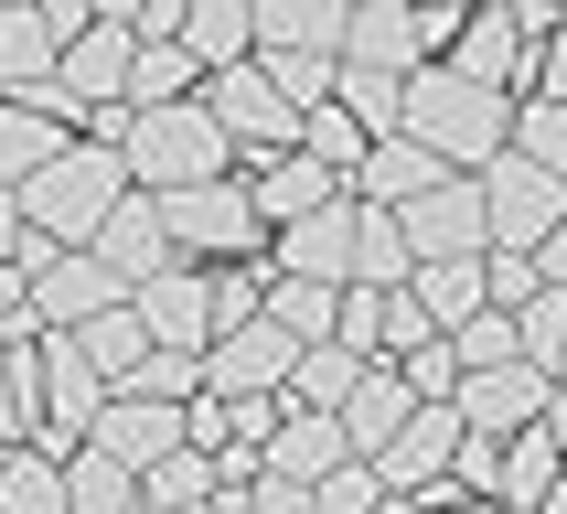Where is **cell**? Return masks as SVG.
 I'll use <instances>...</instances> for the list:
<instances>
[{"mask_svg":"<svg viewBox=\"0 0 567 514\" xmlns=\"http://www.w3.org/2000/svg\"><path fill=\"white\" fill-rule=\"evenodd\" d=\"M396 140H417V151L440 161V172H461V183H482V172L514 151V96L472 86L461 64H417L408 75V128H396Z\"/></svg>","mask_w":567,"mask_h":514,"instance_id":"1","label":"cell"},{"mask_svg":"<svg viewBox=\"0 0 567 514\" xmlns=\"http://www.w3.org/2000/svg\"><path fill=\"white\" fill-rule=\"evenodd\" d=\"M128 204V172L118 151H96V140H75V151L43 172V183H22V236L32 247H64V257H86L96 247V225Z\"/></svg>","mask_w":567,"mask_h":514,"instance_id":"2","label":"cell"},{"mask_svg":"<svg viewBox=\"0 0 567 514\" xmlns=\"http://www.w3.org/2000/svg\"><path fill=\"white\" fill-rule=\"evenodd\" d=\"M161 225H172V257H204V268H257V247H268L247 183H193V193H172Z\"/></svg>","mask_w":567,"mask_h":514,"instance_id":"3","label":"cell"},{"mask_svg":"<svg viewBox=\"0 0 567 514\" xmlns=\"http://www.w3.org/2000/svg\"><path fill=\"white\" fill-rule=\"evenodd\" d=\"M11 268H22V289H32V332H86V321H107V311L128 300V289L107 279L96 257L32 247V236H22V257H11Z\"/></svg>","mask_w":567,"mask_h":514,"instance_id":"4","label":"cell"},{"mask_svg":"<svg viewBox=\"0 0 567 514\" xmlns=\"http://www.w3.org/2000/svg\"><path fill=\"white\" fill-rule=\"evenodd\" d=\"M482 225H493V257H536L546 236L567 225V183L504 151L493 172H482Z\"/></svg>","mask_w":567,"mask_h":514,"instance_id":"5","label":"cell"},{"mask_svg":"<svg viewBox=\"0 0 567 514\" xmlns=\"http://www.w3.org/2000/svg\"><path fill=\"white\" fill-rule=\"evenodd\" d=\"M204 107H215V128L236 140V161L300 151V107L279 96V75H268V64H225V75H204Z\"/></svg>","mask_w":567,"mask_h":514,"instance_id":"6","label":"cell"},{"mask_svg":"<svg viewBox=\"0 0 567 514\" xmlns=\"http://www.w3.org/2000/svg\"><path fill=\"white\" fill-rule=\"evenodd\" d=\"M236 183H247V204H257V225H268V236H289V225H311V215H332V204H353V183H343V172H321L311 151L236 161Z\"/></svg>","mask_w":567,"mask_h":514,"instance_id":"7","label":"cell"},{"mask_svg":"<svg viewBox=\"0 0 567 514\" xmlns=\"http://www.w3.org/2000/svg\"><path fill=\"white\" fill-rule=\"evenodd\" d=\"M289 364H300V343L257 311V321H236V332L204 343V397H289Z\"/></svg>","mask_w":567,"mask_h":514,"instance_id":"8","label":"cell"},{"mask_svg":"<svg viewBox=\"0 0 567 514\" xmlns=\"http://www.w3.org/2000/svg\"><path fill=\"white\" fill-rule=\"evenodd\" d=\"M96 268H107V279L118 289H151V279H172V268H183V257H172V225H161V193H128L118 215L96 225Z\"/></svg>","mask_w":567,"mask_h":514,"instance_id":"9","label":"cell"},{"mask_svg":"<svg viewBox=\"0 0 567 514\" xmlns=\"http://www.w3.org/2000/svg\"><path fill=\"white\" fill-rule=\"evenodd\" d=\"M396 225H408V257H417V268H429V257H493V225H482V183H461V172H450L440 193H417Z\"/></svg>","mask_w":567,"mask_h":514,"instance_id":"10","label":"cell"},{"mask_svg":"<svg viewBox=\"0 0 567 514\" xmlns=\"http://www.w3.org/2000/svg\"><path fill=\"white\" fill-rule=\"evenodd\" d=\"M86 450H107L118 472H161L172 450H193V418L183 408H161V397H107V418H96V440Z\"/></svg>","mask_w":567,"mask_h":514,"instance_id":"11","label":"cell"},{"mask_svg":"<svg viewBox=\"0 0 567 514\" xmlns=\"http://www.w3.org/2000/svg\"><path fill=\"white\" fill-rule=\"evenodd\" d=\"M546 397H557V386H546L536 364H504V376H461V397H450V408H461V429H472V440H525V429L546 418Z\"/></svg>","mask_w":567,"mask_h":514,"instance_id":"12","label":"cell"},{"mask_svg":"<svg viewBox=\"0 0 567 514\" xmlns=\"http://www.w3.org/2000/svg\"><path fill=\"white\" fill-rule=\"evenodd\" d=\"M257 64H343V0H257Z\"/></svg>","mask_w":567,"mask_h":514,"instance_id":"13","label":"cell"},{"mask_svg":"<svg viewBox=\"0 0 567 514\" xmlns=\"http://www.w3.org/2000/svg\"><path fill=\"white\" fill-rule=\"evenodd\" d=\"M128 311L151 321L161 353H204V343H215V279H204V268H172V279L128 289Z\"/></svg>","mask_w":567,"mask_h":514,"instance_id":"14","label":"cell"},{"mask_svg":"<svg viewBox=\"0 0 567 514\" xmlns=\"http://www.w3.org/2000/svg\"><path fill=\"white\" fill-rule=\"evenodd\" d=\"M343 64H364V75H417V64H429L417 11L408 0H343Z\"/></svg>","mask_w":567,"mask_h":514,"instance_id":"15","label":"cell"},{"mask_svg":"<svg viewBox=\"0 0 567 514\" xmlns=\"http://www.w3.org/2000/svg\"><path fill=\"white\" fill-rule=\"evenodd\" d=\"M440 64H461V75H472V86H493V96H525L536 43H525V22H514V11H472V22H461V43H450Z\"/></svg>","mask_w":567,"mask_h":514,"instance_id":"16","label":"cell"},{"mask_svg":"<svg viewBox=\"0 0 567 514\" xmlns=\"http://www.w3.org/2000/svg\"><path fill=\"white\" fill-rule=\"evenodd\" d=\"M257 268H268V279H311V289H353V204H332V215H311V225H289Z\"/></svg>","mask_w":567,"mask_h":514,"instance_id":"17","label":"cell"},{"mask_svg":"<svg viewBox=\"0 0 567 514\" xmlns=\"http://www.w3.org/2000/svg\"><path fill=\"white\" fill-rule=\"evenodd\" d=\"M332 472H353V450H343V418L279 408V429H268V482H300V493H321Z\"/></svg>","mask_w":567,"mask_h":514,"instance_id":"18","label":"cell"},{"mask_svg":"<svg viewBox=\"0 0 567 514\" xmlns=\"http://www.w3.org/2000/svg\"><path fill=\"white\" fill-rule=\"evenodd\" d=\"M408 418H417L408 376H396V364H364V386H353V397H343V450H353V461H364V472H375V461H385V440H396Z\"/></svg>","mask_w":567,"mask_h":514,"instance_id":"19","label":"cell"},{"mask_svg":"<svg viewBox=\"0 0 567 514\" xmlns=\"http://www.w3.org/2000/svg\"><path fill=\"white\" fill-rule=\"evenodd\" d=\"M54 64H64V43H54V22H43V0L0 11V96H11V107H32V96L54 86Z\"/></svg>","mask_w":567,"mask_h":514,"instance_id":"20","label":"cell"},{"mask_svg":"<svg viewBox=\"0 0 567 514\" xmlns=\"http://www.w3.org/2000/svg\"><path fill=\"white\" fill-rule=\"evenodd\" d=\"M450 172L429 151H417V140H375V151H364V172H353V204H375V215H408L417 193H440Z\"/></svg>","mask_w":567,"mask_h":514,"instance_id":"21","label":"cell"},{"mask_svg":"<svg viewBox=\"0 0 567 514\" xmlns=\"http://www.w3.org/2000/svg\"><path fill=\"white\" fill-rule=\"evenodd\" d=\"M183 54H193V75L257 64V0H193L183 11Z\"/></svg>","mask_w":567,"mask_h":514,"instance_id":"22","label":"cell"},{"mask_svg":"<svg viewBox=\"0 0 567 514\" xmlns=\"http://www.w3.org/2000/svg\"><path fill=\"white\" fill-rule=\"evenodd\" d=\"M408 300L429 311V332H440V343L461 332V321H482V311H493V289H482V257H429V268L408 279Z\"/></svg>","mask_w":567,"mask_h":514,"instance_id":"23","label":"cell"},{"mask_svg":"<svg viewBox=\"0 0 567 514\" xmlns=\"http://www.w3.org/2000/svg\"><path fill=\"white\" fill-rule=\"evenodd\" d=\"M64 151H75V128H64V119H43V107H11V96H0V183H11V193L43 183Z\"/></svg>","mask_w":567,"mask_h":514,"instance_id":"24","label":"cell"},{"mask_svg":"<svg viewBox=\"0 0 567 514\" xmlns=\"http://www.w3.org/2000/svg\"><path fill=\"white\" fill-rule=\"evenodd\" d=\"M417 257H408V225L375 215V204H353V289H408Z\"/></svg>","mask_w":567,"mask_h":514,"instance_id":"25","label":"cell"},{"mask_svg":"<svg viewBox=\"0 0 567 514\" xmlns=\"http://www.w3.org/2000/svg\"><path fill=\"white\" fill-rule=\"evenodd\" d=\"M557 482H567V450L546 440V418L525 429V440H504V514H536Z\"/></svg>","mask_w":567,"mask_h":514,"instance_id":"26","label":"cell"},{"mask_svg":"<svg viewBox=\"0 0 567 514\" xmlns=\"http://www.w3.org/2000/svg\"><path fill=\"white\" fill-rule=\"evenodd\" d=\"M332 107H343L364 140H396V128H408V75H364V64H343V75H332Z\"/></svg>","mask_w":567,"mask_h":514,"instance_id":"27","label":"cell"},{"mask_svg":"<svg viewBox=\"0 0 567 514\" xmlns=\"http://www.w3.org/2000/svg\"><path fill=\"white\" fill-rule=\"evenodd\" d=\"M364 386V353L343 343H311L300 364H289V408H311V418H343V397Z\"/></svg>","mask_w":567,"mask_h":514,"instance_id":"28","label":"cell"},{"mask_svg":"<svg viewBox=\"0 0 567 514\" xmlns=\"http://www.w3.org/2000/svg\"><path fill=\"white\" fill-rule=\"evenodd\" d=\"M75 343H86V364H96V376H107V397H118V386L128 376H140V364H151V321H140V311H128V300H118V311H107V321H86V332H75Z\"/></svg>","mask_w":567,"mask_h":514,"instance_id":"29","label":"cell"},{"mask_svg":"<svg viewBox=\"0 0 567 514\" xmlns=\"http://www.w3.org/2000/svg\"><path fill=\"white\" fill-rule=\"evenodd\" d=\"M268 321H279L289 343L311 353V343H332V332H343V289H311V279H268Z\"/></svg>","mask_w":567,"mask_h":514,"instance_id":"30","label":"cell"},{"mask_svg":"<svg viewBox=\"0 0 567 514\" xmlns=\"http://www.w3.org/2000/svg\"><path fill=\"white\" fill-rule=\"evenodd\" d=\"M193 86H204V75H193L183 43H140V64H128V119H151V107H183Z\"/></svg>","mask_w":567,"mask_h":514,"instance_id":"31","label":"cell"},{"mask_svg":"<svg viewBox=\"0 0 567 514\" xmlns=\"http://www.w3.org/2000/svg\"><path fill=\"white\" fill-rule=\"evenodd\" d=\"M215 493H225V482H215V461H204V450H172L161 472H140V504H151V514H204Z\"/></svg>","mask_w":567,"mask_h":514,"instance_id":"32","label":"cell"},{"mask_svg":"<svg viewBox=\"0 0 567 514\" xmlns=\"http://www.w3.org/2000/svg\"><path fill=\"white\" fill-rule=\"evenodd\" d=\"M0 514H75V493H64V461H43V450H11V461H0Z\"/></svg>","mask_w":567,"mask_h":514,"instance_id":"33","label":"cell"},{"mask_svg":"<svg viewBox=\"0 0 567 514\" xmlns=\"http://www.w3.org/2000/svg\"><path fill=\"white\" fill-rule=\"evenodd\" d=\"M64 493H75V514H151L140 504V472H118L107 450H75L64 461Z\"/></svg>","mask_w":567,"mask_h":514,"instance_id":"34","label":"cell"},{"mask_svg":"<svg viewBox=\"0 0 567 514\" xmlns=\"http://www.w3.org/2000/svg\"><path fill=\"white\" fill-rule=\"evenodd\" d=\"M514 343H525V364H536L546 386L567 376V289H536V300L514 311Z\"/></svg>","mask_w":567,"mask_h":514,"instance_id":"35","label":"cell"},{"mask_svg":"<svg viewBox=\"0 0 567 514\" xmlns=\"http://www.w3.org/2000/svg\"><path fill=\"white\" fill-rule=\"evenodd\" d=\"M514 161H536L567 183V107L557 96H514Z\"/></svg>","mask_w":567,"mask_h":514,"instance_id":"36","label":"cell"},{"mask_svg":"<svg viewBox=\"0 0 567 514\" xmlns=\"http://www.w3.org/2000/svg\"><path fill=\"white\" fill-rule=\"evenodd\" d=\"M450 364L461 376H504V364H525V343H514V311H482L450 332Z\"/></svg>","mask_w":567,"mask_h":514,"instance_id":"37","label":"cell"},{"mask_svg":"<svg viewBox=\"0 0 567 514\" xmlns=\"http://www.w3.org/2000/svg\"><path fill=\"white\" fill-rule=\"evenodd\" d=\"M300 151H311L321 172H343V183H353V172H364V151H375V140H364V128H353L343 107H332V96H321L311 119H300Z\"/></svg>","mask_w":567,"mask_h":514,"instance_id":"38","label":"cell"},{"mask_svg":"<svg viewBox=\"0 0 567 514\" xmlns=\"http://www.w3.org/2000/svg\"><path fill=\"white\" fill-rule=\"evenodd\" d=\"M118 397H161V408H193V397H204V353H151V364L118 386Z\"/></svg>","mask_w":567,"mask_h":514,"instance_id":"39","label":"cell"},{"mask_svg":"<svg viewBox=\"0 0 567 514\" xmlns=\"http://www.w3.org/2000/svg\"><path fill=\"white\" fill-rule=\"evenodd\" d=\"M440 493H472V504H504V440H472L461 429V461H450Z\"/></svg>","mask_w":567,"mask_h":514,"instance_id":"40","label":"cell"},{"mask_svg":"<svg viewBox=\"0 0 567 514\" xmlns=\"http://www.w3.org/2000/svg\"><path fill=\"white\" fill-rule=\"evenodd\" d=\"M183 11L193 0H118L107 22H128V43H183Z\"/></svg>","mask_w":567,"mask_h":514,"instance_id":"41","label":"cell"},{"mask_svg":"<svg viewBox=\"0 0 567 514\" xmlns=\"http://www.w3.org/2000/svg\"><path fill=\"white\" fill-rule=\"evenodd\" d=\"M311 504H321V514H385V482L364 472V461H353V472H332V482H321Z\"/></svg>","mask_w":567,"mask_h":514,"instance_id":"42","label":"cell"},{"mask_svg":"<svg viewBox=\"0 0 567 514\" xmlns=\"http://www.w3.org/2000/svg\"><path fill=\"white\" fill-rule=\"evenodd\" d=\"M482 289H493V311H525V300H536V257H482Z\"/></svg>","mask_w":567,"mask_h":514,"instance_id":"43","label":"cell"},{"mask_svg":"<svg viewBox=\"0 0 567 514\" xmlns=\"http://www.w3.org/2000/svg\"><path fill=\"white\" fill-rule=\"evenodd\" d=\"M525 96H557V107H567V22H557V43L536 54V75H525Z\"/></svg>","mask_w":567,"mask_h":514,"instance_id":"44","label":"cell"},{"mask_svg":"<svg viewBox=\"0 0 567 514\" xmlns=\"http://www.w3.org/2000/svg\"><path fill=\"white\" fill-rule=\"evenodd\" d=\"M32 321V289H22V268H0V332H22Z\"/></svg>","mask_w":567,"mask_h":514,"instance_id":"45","label":"cell"},{"mask_svg":"<svg viewBox=\"0 0 567 514\" xmlns=\"http://www.w3.org/2000/svg\"><path fill=\"white\" fill-rule=\"evenodd\" d=\"M257 514H321V504L300 493V482H257Z\"/></svg>","mask_w":567,"mask_h":514,"instance_id":"46","label":"cell"},{"mask_svg":"<svg viewBox=\"0 0 567 514\" xmlns=\"http://www.w3.org/2000/svg\"><path fill=\"white\" fill-rule=\"evenodd\" d=\"M11 257H22V193L0 183V268H11Z\"/></svg>","mask_w":567,"mask_h":514,"instance_id":"47","label":"cell"},{"mask_svg":"<svg viewBox=\"0 0 567 514\" xmlns=\"http://www.w3.org/2000/svg\"><path fill=\"white\" fill-rule=\"evenodd\" d=\"M536 279H546V289H567V225H557V236L536 247Z\"/></svg>","mask_w":567,"mask_h":514,"instance_id":"48","label":"cell"},{"mask_svg":"<svg viewBox=\"0 0 567 514\" xmlns=\"http://www.w3.org/2000/svg\"><path fill=\"white\" fill-rule=\"evenodd\" d=\"M429 514H504V504H472V493H417Z\"/></svg>","mask_w":567,"mask_h":514,"instance_id":"49","label":"cell"},{"mask_svg":"<svg viewBox=\"0 0 567 514\" xmlns=\"http://www.w3.org/2000/svg\"><path fill=\"white\" fill-rule=\"evenodd\" d=\"M546 440L567 450V386H557V397H546Z\"/></svg>","mask_w":567,"mask_h":514,"instance_id":"50","label":"cell"},{"mask_svg":"<svg viewBox=\"0 0 567 514\" xmlns=\"http://www.w3.org/2000/svg\"><path fill=\"white\" fill-rule=\"evenodd\" d=\"M536 514H567V482H557V493H546V504H536Z\"/></svg>","mask_w":567,"mask_h":514,"instance_id":"51","label":"cell"},{"mask_svg":"<svg viewBox=\"0 0 567 514\" xmlns=\"http://www.w3.org/2000/svg\"><path fill=\"white\" fill-rule=\"evenodd\" d=\"M385 514H429V504H385Z\"/></svg>","mask_w":567,"mask_h":514,"instance_id":"52","label":"cell"},{"mask_svg":"<svg viewBox=\"0 0 567 514\" xmlns=\"http://www.w3.org/2000/svg\"><path fill=\"white\" fill-rule=\"evenodd\" d=\"M0 461H11V450H0Z\"/></svg>","mask_w":567,"mask_h":514,"instance_id":"53","label":"cell"},{"mask_svg":"<svg viewBox=\"0 0 567 514\" xmlns=\"http://www.w3.org/2000/svg\"><path fill=\"white\" fill-rule=\"evenodd\" d=\"M0 343H11V332H0Z\"/></svg>","mask_w":567,"mask_h":514,"instance_id":"54","label":"cell"}]
</instances>
